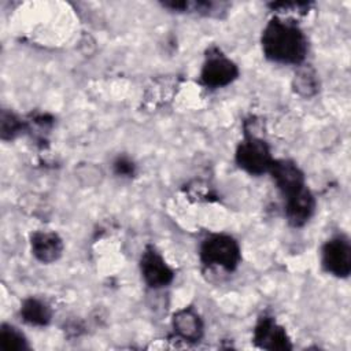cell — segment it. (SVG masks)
I'll list each match as a JSON object with an SVG mask.
<instances>
[{"instance_id":"cell-1","label":"cell","mask_w":351,"mask_h":351,"mask_svg":"<svg viewBox=\"0 0 351 351\" xmlns=\"http://www.w3.org/2000/svg\"><path fill=\"white\" fill-rule=\"evenodd\" d=\"M263 55L280 64H300L307 55V38L292 19L271 18L262 30Z\"/></svg>"},{"instance_id":"cell-11","label":"cell","mask_w":351,"mask_h":351,"mask_svg":"<svg viewBox=\"0 0 351 351\" xmlns=\"http://www.w3.org/2000/svg\"><path fill=\"white\" fill-rule=\"evenodd\" d=\"M30 248L41 263H53L62 256L63 240L56 232L37 230L30 237Z\"/></svg>"},{"instance_id":"cell-2","label":"cell","mask_w":351,"mask_h":351,"mask_svg":"<svg viewBox=\"0 0 351 351\" xmlns=\"http://www.w3.org/2000/svg\"><path fill=\"white\" fill-rule=\"evenodd\" d=\"M199 256L204 266L233 271L241 261V250L234 237L225 233H213L203 239Z\"/></svg>"},{"instance_id":"cell-3","label":"cell","mask_w":351,"mask_h":351,"mask_svg":"<svg viewBox=\"0 0 351 351\" xmlns=\"http://www.w3.org/2000/svg\"><path fill=\"white\" fill-rule=\"evenodd\" d=\"M234 160L237 166L251 176H262L269 173L274 160L267 143L254 134L245 136L237 145Z\"/></svg>"},{"instance_id":"cell-10","label":"cell","mask_w":351,"mask_h":351,"mask_svg":"<svg viewBox=\"0 0 351 351\" xmlns=\"http://www.w3.org/2000/svg\"><path fill=\"white\" fill-rule=\"evenodd\" d=\"M171 328L176 336L186 343H196L204 335V324L193 307L180 308L173 314Z\"/></svg>"},{"instance_id":"cell-15","label":"cell","mask_w":351,"mask_h":351,"mask_svg":"<svg viewBox=\"0 0 351 351\" xmlns=\"http://www.w3.org/2000/svg\"><path fill=\"white\" fill-rule=\"evenodd\" d=\"M295 89L304 95V96H310L313 93H315L317 90V81H315V75L313 71L310 70H302L296 77H295Z\"/></svg>"},{"instance_id":"cell-7","label":"cell","mask_w":351,"mask_h":351,"mask_svg":"<svg viewBox=\"0 0 351 351\" xmlns=\"http://www.w3.org/2000/svg\"><path fill=\"white\" fill-rule=\"evenodd\" d=\"M269 173L284 199L307 186L303 171L291 159H274Z\"/></svg>"},{"instance_id":"cell-5","label":"cell","mask_w":351,"mask_h":351,"mask_svg":"<svg viewBox=\"0 0 351 351\" xmlns=\"http://www.w3.org/2000/svg\"><path fill=\"white\" fill-rule=\"evenodd\" d=\"M321 265L326 273L347 278L351 273V244L347 236L337 234L325 241L321 248Z\"/></svg>"},{"instance_id":"cell-9","label":"cell","mask_w":351,"mask_h":351,"mask_svg":"<svg viewBox=\"0 0 351 351\" xmlns=\"http://www.w3.org/2000/svg\"><path fill=\"white\" fill-rule=\"evenodd\" d=\"M315 210V199L308 189L304 186L299 192L284 199V213L288 223L293 228L306 225L313 217Z\"/></svg>"},{"instance_id":"cell-14","label":"cell","mask_w":351,"mask_h":351,"mask_svg":"<svg viewBox=\"0 0 351 351\" xmlns=\"http://www.w3.org/2000/svg\"><path fill=\"white\" fill-rule=\"evenodd\" d=\"M0 128H1V138L3 140H11L14 138L22 129V122L21 119L12 114L7 112L5 110L1 111V121H0Z\"/></svg>"},{"instance_id":"cell-8","label":"cell","mask_w":351,"mask_h":351,"mask_svg":"<svg viewBox=\"0 0 351 351\" xmlns=\"http://www.w3.org/2000/svg\"><path fill=\"white\" fill-rule=\"evenodd\" d=\"M254 343L263 350L270 351H284L291 350L292 343L291 339L284 329L274 318L271 317H261L254 328Z\"/></svg>"},{"instance_id":"cell-17","label":"cell","mask_w":351,"mask_h":351,"mask_svg":"<svg viewBox=\"0 0 351 351\" xmlns=\"http://www.w3.org/2000/svg\"><path fill=\"white\" fill-rule=\"evenodd\" d=\"M270 7L280 12H296L298 14V12L308 11L310 4L308 3H296V1H289V3L280 1V3H271Z\"/></svg>"},{"instance_id":"cell-6","label":"cell","mask_w":351,"mask_h":351,"mask_svg":"<svg viewBox=\"0 0 351 351\" xmlns=\"http://www.w3.org/2000/svg\"><path fill=\"white\" fill-rule=\"evenodd\" d=\"M140 273L144 282L154 289L165 288L174 280L173 269L152 245H147L140 256Z\"/></svg>"},{"instance_id":"cell-12","label":"cell","mask_w":351,"mask_h":351,"mask_svg":"<svg viewBox=\"0 0 351 351\" xmlns=\"http://www.w3.org/2000/svg\"><path fill=\"white\" fill-rule=\"evenodd\" d=\"M23 322L32 326H47L52 318V310L47 302L38 298H27L19 310Z\"/></svg>"},{"instance_id":"cell-16","label":"cell","mask_w":351,"mask_h":351,"mask_svg":"<svg viewBox=\"0 0 351 351\" xmlns=\"http://www.w3.org/2000/svg\"><path fill=\"white\" fill-rule=\"evenodd\" d=\"M112 170L118 177L130 178L136 174V163L126 155H119L112 162Z\"/></svg>"},{"instance_id":"cell-13","label":"cell","mask_w":351,"mask_h":351,"mask_svg":"<svg viewBox=\"0 0 351 351\" xmlns=\"http://www.w3.org/2000/svg\"><path fill=\"white\" fill-rule=\"evenodd\" d=\"M0 348L3 351H25L29 350L30 346L18 328L3 324L0 326Z\"/></svg>"},{"instance_id":"cell-4","label":"cell","mask_w":351,"mask_h":351,"mask_svg":"<svg viewBox=\"0 0 351 351\" xmlns=\"http://www.w3.org/2000/svg\"><path fill=\"white\" fill-rule=\"evenodd\" d=\"M239 77L237 64L219 49H208L200 70V82L207 89H219L230 85Z\"/></svg>"}]
</instances>
